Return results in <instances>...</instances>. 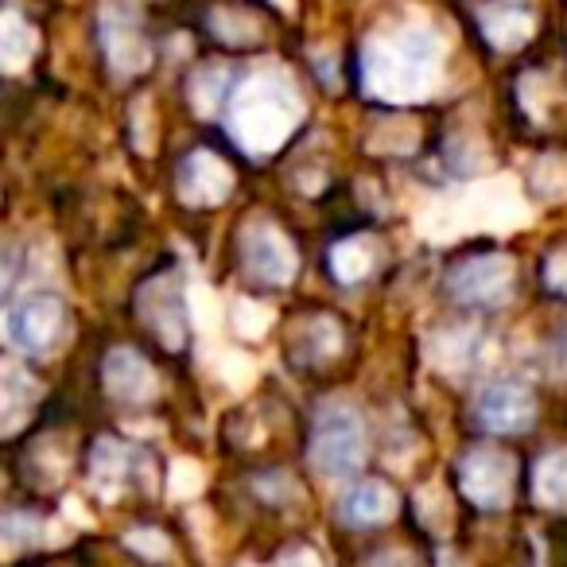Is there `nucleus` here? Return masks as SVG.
Segmentation results:
<instances>
[{"instance_id":"7ed1b4c3","label":"nucleus","mask_w":567,"mask_h":567,"mask_svg":"<svg viewBox=\"0 0 567 567\" xmlns=\"http://www.w3.org/2000/svg\"><path fill=\"white\" fill-rule=\"evenodd\" d=\"M133 311L141 319V327L148 334H156V342L167 354H179L190 342V323H187V300H183L179 272H156L136 288Z\"/></svg>"},{"instance_id":"ddd939ff","label":"nucleus","mask_w":567,"mask_h":567,"mask_svg":"<svg viewBox=\"0 0 567 567\" xmlns=\"http://www.w3.org/2000/svg\"><path fill=\"white\" fill-rule=\"evenodd\" d=\"M478 28L494 51H517L533 35V9L525 0H497L482 12Z\"/></svg>"},{"instance_id":"4468645a","label":"nucleus","mask_w":567,"mask_h":567,"mask_svg":"<svg viewBox=\"0 0 567 567\" xmlns=\"http://www.w3.org/2000/svg\"><path fill=\"white\" fill-rule=\"evenodd\" d=\"M339 513H342V520L354 528L381 525V520H389L396 513V494L385 482H358L339 502Z\"/></svg>"},{"instance_id":"f8f14e48","label":"nucleus","mask_w":567,"mask_h":567,"mask_svg":"<svg viewBox=\"0 0 567 567\" xmlns=\"http://www.w3.org/2000/svg\"><path fill=\"white\" fill-rule=\"evenodd\" d=\"M105 393L121 404H144L156 396V373L136 350H113L102 365Z\"/></svg>"},{"instance_id":"2eb2a0df","label":"nucleus","mask_w":567,"mask_h":567,"mask_svg":"<svg viewBox=\"0 0 567 567\" xmlns=\"http://www.w3.org/2000/svg\"><path fill=\"white\" fill-rule=\"evenodd\" d=\"M533 494L548 509H567V451H551L536 463Z\"/></svg>"},{"instance_id":"9d476101","label":"nucleus","mask_w":567,"mask_h":567,"mask_svg":"<svg viewBox=\"0 0 567 567\" xmlns=\"http://www.w3.org/2000/svg\"><path fill=\"white\" fill-rule=\"evenodd\" d=\"M229 175L226 159L214 156L210 148H195L187 159L179 164V198L187 206H214L229 195Z\"/></svg>"},{"instance_id":"f03ea898","label":"nucleus","mask_w":567,"mask_h":567,"mask_svg":"<svg viewBox=\"0 0 567 567\" xmlns=\"http://www.w3.org/2000/svg\"><path fill=\"white\" fill-rule=\"evenodd\" d=\"M370 86L381 97H409L432 79L435 71V40L424 32H396L381 35L362 59Z\"/></svg>"},{"instance_id":"f257e3e1","label":"nucleus","mask_w":567,"mask_h":567,"mask_svg":"<svg viewBox=\"0 0 567 567\" xmlns=\"http://www.w3.org/2000/svg\"><path fill=\"white\" fill-rule=\"evenodd\" d=\"M300 94L292 82H284L280 74H257L245 82L237 94H229V133L245 152L252 156H268L276 144L288 141L296 125H300Z\"/></svg>"},{"instance_id":"1a4fd4ad","label":"nucleus","mask_w":567,"mask_h":567,"mask_svg":"<svg viewBox=\"0 0 567 567\" xmlns=\"http://www.w3.org/2000/svg\"><path fill=\"white\" fill-rule=\"evenodd\" d=\"M474 420L489 435H520L536 420V396L520 381H494L474 401Z\"/></svg>"},{"instance_id":"f3484780","label":"nucleus","mask_w":567,"mask_h":567,"mask_svg":"<svg viewBox=\"0 0 567 567\" xmlns=\"http://www.w3.org/2000/svg\"><path fill=\"white\" fill-rule=\"evenodd\" d=\"M128 471H133V451L125 443L102 440L94 447V455H90V478L97 486H117V482L128 478Z\"/></svg>"},{"instance_id":"20e7f679","label":"nucleus","mask_w":567,"mask_h":567,"mask_svg":"<svg viewBox=\"0 0 567 567\" xmlns=\"http://www.w3.org/2000/svg\"><path fill=\"white\" fill-rule=\"evenodd\" d=\"M365 455V427L354 409H323L311 427V463L327 478H347Z\"/></svg>"},{"instance_id":"a211bd4d","label":"nucleus","mask_w":567,"mask_h":567,"mask_svg":"<svg viewBox=\"0 0 567 567\" xmlns=\"http://www.w3.org/2000/svg\"><path fill=\"white\" fill-rule=\"evenodd\" d=\"M276 567H323V559H319L311 548H292V551H284Z\"/></svg>"},{"instance_id":"39448f33","label":"nucleus","mask_w":567,"mask_h":567,"mask_svg":"<svg viewBox=\"0 0 567 567\" xmlns=\"http://www.w3.org/2000/svg\"><path fill=\"white\" fill-rule=\"evenodd\" d=\"M4 331H9V342L20 354H28V358L51 354V350L66 339V331H71V308H66V300L48 296V292L28 296L17 308H9Z\"/></svg>"},{"instance_id":"6ab92c4d","label":"nucleus","mask_w":567,"mask_h":567,"mask_svg":"<svg viewBox=\"0 0 567 567\" xmlns=\"http://www.w3.org/2000/svg\"><path fill=\"white\" fill-rule=\"evenodd\" d=\"M556 365H564V370H567V334L556 342Z\"/></svg>"},{"instance_id":"6e6552de","label":"nucleus","mask_w":567,"mask_h":567,"mask_svg":"<svg viewBox=\"0 0 567 567\" xmlns=\"http://www.w3.org/2000/svg\"><path fill=\"white\" fill-rule=\"evenodd\" d=\"M241 265L257 288H280L300 268V252H296V245L272 221H257L241 245Z\"/></svg>"},{"instance_id":"0eeeda50","label":"nucleus","mask_w":567,"mask_h":567,"mask_svg":"<svg viewBox=\"0 0 567 567\" xmlns=\"http://www.w3.org/2000/svg\"><path fill=\"white\" fill-rule=\"evenodd\" d=\"M513 482H517V466L505 451L474 447L458 458V489L478 509H502L513 497Z\"/></svg>"},{"instance_id":"423d86ee","label":"nucleus","mask_w":567,"mask_h":567,"mask_svg":"<svg viewBox=\"0 0 567 567\" xmlns=\"http://www.w3.org/2000/svg\"><path fill=\"white\" fill-rule=\"evenodd\" d=\"M451 296L466 308H502L513 296V257L502 249H478L458 260V268L447 276Z\"/></svg>"},{"instance_id":"dca6fc26","label":"nucleus","mask_w":567,"mask_h":567,"mask_svg":"<svg viewBox=\"0 0 567 567\" xmlns=\"http://www.w3.org/2000/svg\"><path fill=\"white\" fill-rule=\"evenodd\" d=\"M331 272L339 276L342 284H358L365 276H373V245L365 237H342L334 245V260Z\"/></svg>"},{"instance_id":"9b49d317","label":"nucleus","mask_w":567,"mask_h":567,"mask_svg":"<svg viewBox=\"0 0 567 567\" xmlns=\"http://www.w3.org/2000/svg\"><path fill=\"white\" fill-rule=\"evenodd\" d=\"M342 350V323L327 311H311L300 319L288 342H284V354L292 358L296 365H323L331 362Z\"/></svg>"}]
</instances>
